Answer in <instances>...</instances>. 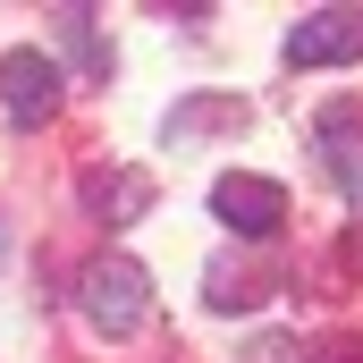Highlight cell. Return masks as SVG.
I'll return each instance as SVG.
<instances>
[{
    "label": "cell",
    "instance_id": "obj_3",
    "mask_svg": "<svg viewBox=\"0 0 363 363\" xmlns=\"http://www.w3.org/2000/svg\"><path fill=\"white\" fill-rule=\"evenodd\" d=\"M287 60L296 68H347L363 60V9H313L287 26Z\"/></svg>",
    "mask_w": 363,
    "mask_h": 363
},
{
    "label": "cell",
    "instance_id": "obj_6",
    "mask_svg": "<svg viewBox=\"0 0 363 363\" xmlns=\"http://www.w3.org/2000/svg\"><path fill=\"white\" fill-rule=\"evenodd\" d=\"M85 203L118 228V220H135V211H152V178L144 169H93L85 178Z\"/></svg>",
    "mask_w": 363,
    "mask_h": 363
},
{
    "label": "cell",
    "instance_id": "obj_9",
    "mask_svg": "<svg viewBox=\"0 0 363 363\" xmlns=\"http://www.w3.org/2000/svg\"><path fill=\"white\" fill-rule=\"evenodd\" d=\"M321 363H363V338H330V347H321Z\"/></svg>",
    "mask_w": 363,
    "mask_h": 363
},
{
    "label": "cell",
    "instance_id": "obj_5",
    "mask_svg": "<svg viewBox=\"0 0 363 363\" xmlns=\"http://www.w3.org/2000/svg\"><path fill=\"white\" fill-rule=\"evenodd\" d=\"M313 144H321V169L338 178V194L363 211V110H347V101H330L321 118H313Z\"/></svg>",
    "mask_w": 363,
    "mask_h": 363
},
{
    "label": "cell",
    "instance_id": "obj_7",
    "mask_svg": "<svg viewBox=\"0 0 363 363\" xmlns=\"http://www.w3.org/2000/svg\"><path fill=\"white\" fill-rule=\"evenodd\" d=\"M262 296H271V279H262V271L211 262V313H245V304H262Z\"/></svg>",
    "mask_w": 363,
    "mask_h": 363
},
{
    "label": "cell",
    "instance_id": "obj_1",
    "mask_svg": "<svg viewBox=\"0 0 363 363\" xmlns=\"http://www.w3.org/2000/svg\"><path fill=\"white\" fill-rule=\"evenodd\" d=\"M77 304H85V321L101 338H127V330L152 313V279H144V262H127V254H101V262H85V279H77Z\"/></svg>",
    "mask_w": 363,
    "mask_h": 363
},
{
    "label": "cell",
    "instance_id": "obj_4",
    "mask_svg": "<svg viewBox=\"0 0 363 363\" xmlns=\"http://www.w3.org/2000/svg\"><path fill=\"white\" fill-rule=\"evenodd\" d=\"M0 101H9V118H26V127H43V118H60V60L51 51H9L0 60Z\"/></svg>",
    "mask_w": 363,
    "mask_h": 363
},
{
    "label": "cell",
    "instance_id": "obj_8",
    "mask_svg": "<svg viewBox=\"0 0 363 363\" xmlns=\"http://www.w3.org/2000/svg\"><path fill=\"white\" fill-rule=\"evenodd\" d=\"M60 34H68V43H77V60H85L93 77H110V51H101V43H93V9H60Z\"/></svg>",
    "mask_w": 363,
    "mask_h": 363
},
{
    "label": "cell",
    "instance_id": "obj_2",
    "mask_svg": "<svg viewBox=\"0 0 363 363\" xmlns=\"http://www.w3.org/2000/svg\"><path fill=\"white\" fill-rule=\"evenodd\" d=\"M211 220H220L228 237L271 245L279 228H287V186H279V178H245V169H228V178L211 186Z\"/></svg>",
    "mask_w": 363,
    "mask_h": 363
},
{
    "label": "cell",
    "instance_id": "obj_10",
    "mask_svg": "<svg viewBox=\"0 0 363 363\" xmlns=\"http://www.w3.org/2000/svg\"><path fill=\"white\" fill-rule=\"evenodd\" d=\"M0 262H9V237H0Z\"/></svg>",
    "mask_w": 363,
    "mask_h": 363
}]
</instances>
